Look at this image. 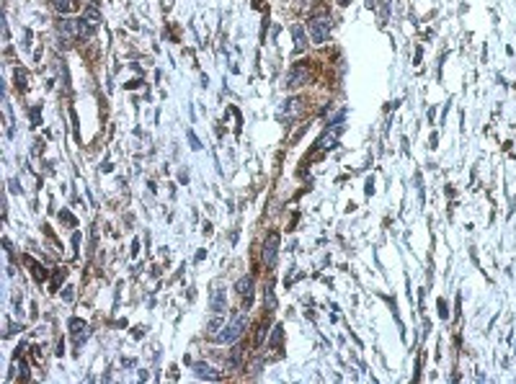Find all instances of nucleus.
Returning a JSON list of instances; mask_svg holds the SVG:
<instances>
[{
	"label": "nucleus",
	"mask_w": 516,
	"mask_h": 384,
	"mask_svg": "<svg viewBox=\"0 0 516 384\" xmlns=\"http://www.w3.org/2000/svg\"><path fill=\"white\" fill-rule=\"evenodd\" d=\"M189 140H191V147H194V150H199V147H202V145H199V140H196V134H194L191 129H189Z\"/></svg>",
	"instance_id": "nucleus-16"
},
{
	"label": "nucleus",
	"mask_w": 516,
	"mask_h": 384,
	"mask_svg": "<svg viewBox=\"0 0 516 384\" xmlns=\"http://www.w3.org/2000/svg\"><path fill=\"white\" fill-rule=\"evenodd\" d=\"M207 328H209L212 333H215V330H220V328H225V317H222V312H217L215 317H212V320H209V325H207Z\"/></svg>",
	"instance_id": "nucleus-13"
},
{
	"label": "nucleus",
	"mask_w": 516,
	"mask_h": 384,
	"mask_svg": "<svg viewBox=\"0 0 516 384\" xmlns=\"http://www.w3.org/2000/svg\"><path fill=\"white\" fill-rule=\"evenodd\" d=\"M281 338H284V330H281V325H276V328H274V335H271V346L279 348V346H281Z\"/></svg>",
	"instance_id": "nucleus-14"
},
{
	"label": "nucleus",
	"mask_w": 516,
	"mask_h": 384,
	"mask_svg": "<svg viewBox=\"0 0 516 384\" xmlns=\"http://www.w3.org/2000/svg\"><path fill=\"white\" fill-rule=\"evenodd\" d=\"M235 291L240 297H253V276H243V279L235 284Z\"/></svg>",
	"instance_id": "nucleus-8"
},
{
	"label": "nucleus",
	"mask_w": 516,
	"mask_h": 384,
	"mask_svg": "<svg viewBox=\"0 0 516 384\" xmlns=\"http://www.w3.org/2000/svg\"><path fill=\"white\" fill-rule=\"evenodd\" d=\"M338 3H341V5H348V3H351V0H338Z\"/></svg>",
	"instance_id": "nucleus-17"
},
{
	"label": "nucleus",
	"mask_w": 516,
	"mask_h": 384,
	"mask_svg": "<svg viewBox=\"0 0 516 384\" xmlns=\"http://www.w3.org/2000/svg\"><path fill=\"white\" fill-rule=\"evenodd\" d=\"M307 78H310V72H307L305 67H299V65H297V67H292V70H289V75H286V83H284V85L292 90V88L305 85V83H307Z\"/></svg>",
	"instance_id": "nucleus-5"
},
{
	"label": "nucleus",
	"mask_w": 516,
	"mask_h": 384,
	"mask_svg": "<svg viewBox=\"0 0 516 384\" xmlns=\"http://www.w3.org/2000/svg\"><path fill=\"white\" fill-rule=\"evenodd\" d=\"M240 361H243V348L240 346H235L233 351H230V356H227V369H238L240 366Z\"/></svg>",
	"instance_id": "nucleus-10"
},
{
	"label": "nucleus",
	"mask_w": 516,
	"mask_h": 384,
	"mask_svg": "<svg viewBox=\"0 0 516 384\" xmlns=\"http://www.w3.org/2000/svg\"><path fill=\"white\" fill-rule=\"evenodd\" d=\"M194 374L199 377V379H209V382H217L220 379V374L212 369L209 364H204V361H199V364H194Z\"/></svg>",
	"instance_id": "nucleus-7"
},
{
	"label": "nucleus",
	"mask_w": 516,
	"mask_h": 384,
	"mask_svg": "<svg viewBox=\"0 0 516 384\" xmlns=\"http://www.w3.org/2000/svg\"><path fill=\"white\" fill-rule=\"evenodd\" d=\"M276 253H279V235H276V232H268L266 240H263V263H266V266H274V263H276Z\"/></svg>",
	"instance_id": "nucleus-4"
},
{
	"label": "nucleus",
	"mask_w": 516,
	"mask_h": 384,
	"mask_svg": "<svg viewBox=\"0 0 516 384\" xmlns=\"http://www.w3.org/2000/svg\"><path fill=\"white\" fill-rule=\"evenodd\" d=\"M292 31H294V49H297V52H302V49L307 47V41H305V34H302V28H299V26H294Z\"/></svg>",
	"instance_id": "nucleus-11"
},
{
	"label": "nucleus",
	"mask_w": 516,
	"mask_h": 384,
	"mask_svg": "<svg viewBox=\"0 0 516 384\" xmlns=\"http://www.w3.org/2000/svg\"><path fill=\"white\" fill-rule=\"evenodd\" d=\"M57 31H59V36H62L65 41H72L75 36H78V21L59 18V21H57Z\"/></svg>",
	"instance_id": "nucleus-6"
},
{
	"label": "nucleus",
	"mask_w": 516,
	"mask_h": 384,
	"mask_svg": "<svg viewBox=\"0 0 516 384\" xmlns=\"http://www.w3.org/2000/svg\"><path fill=\"white\" fill-rule=\"evenodd\" d=\"M16 85H18V88H26V75H23L21 70H16Z\"/></svg>",
	"instance_id": "nucleus-15"
},
{
	"label": "nucleus",
	"mask_w": 516,
	"mask_h": 384,
	"mask_svg": "<svg viewBox=\"0 0 516 384\" xmlns=\"http://www.w3.org/2000/svg\"><path fill=\"white\" fill-rule=\"evenodd\" d=\"M302 98H286L284 103H281V109H279V121H292V119H297L299 116V111H302Z\"/></svg>",
	"instance_id": "nucleus-3"
},
{
	"label": "nucleus",
	"mask_w": 516,
	"mask_h": 384,
	"mask_svg": "<svg viewBox=\"0 0 516 384\" xmlns=\"http://www.w3.org/2000/svg\"><path fill=\"white\" fill-rule=\"evenodd\" d=\"M83 18H85L88 23H93V26H96V23L101 21V16H98V8H93V5H90V8H85V13H83Z\"/></svg>",
	"instance_id": "nucleus-12"
},
{
	"label": "nucleus",
	"mask_w": 516,
	"mask_h": 384,
	"mask_svg": "<svg viewBox=\"0 0 516 384\" xmlns=\"http://www.w3.org/2000/svg\"><path fill=\"white\" fill-rule=\"evenodd\" d=\"M225 304H227L225 291H222V289H215V291H212V310H215V312H225Z\"/></svg>",
	"instance_id": "nucleus-9"
},
{
	"label": "nucleus",
	"mask_w": 516,
	"mask_h": 384,
	"mask_svg": "<svg viewBox=\"0 0 516 384\" xmlns=\"http://www.w3.org/2000/svg\"><path fill=\"white\" fill-rule=\"evenodd\" d=\"M246 328H248V315L243 312V310H238V312L233 315L230 325H225V333L217 335V341H220V343H235L238 338L246 333Z\"/></svg>",
	"instance_id": "nucleus-1"
},
{
	"label": "nucleus",
	"mask_w": 516,
	"mask_h": 384,
	"mask_svg": "<svg viewBox=\"0 0 516 384\" xmlns=\"http://www.w3.org/2000/svg\"><path fill=\"white\" fill-rule=\"evenodd\" d=\"M307 28H310V36L315 44H325L330 39V21L328 18H312L307 23Z\"/></svg>",
	"instance_id": "nucleus-2"
}]
</instances>
